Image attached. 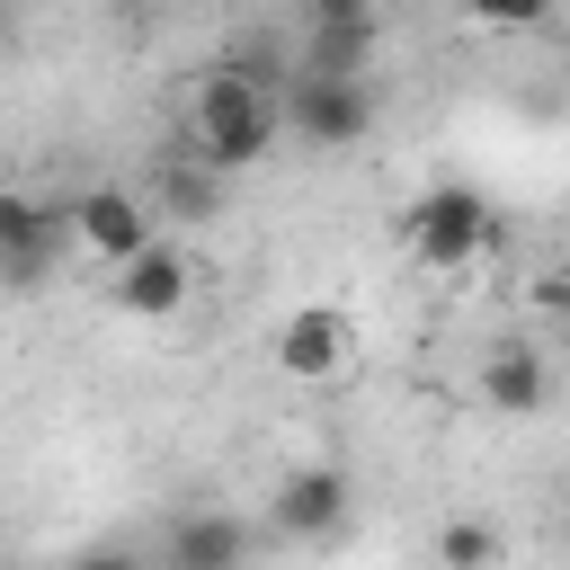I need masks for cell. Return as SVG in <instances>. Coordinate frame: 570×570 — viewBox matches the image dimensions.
Segmentation results:
<instances>
[{
  "instance_id": "obj_4",
  "label": "cell",
  "mask_w": 570,
  "mask_h": 570,
  "mask_svg": "<svg viewBox=\"0 0 570 570\" xmlns=\"http://www.w3.org/2000/svg\"><path fill=\"white\" fill-rule=\"evenodd\" d=\"M276 107H285V134L312 142V151H347V142L374 134V89L347 80V71H285Z\"/></svg>"
},
{
  "instance_id": "obj_9",
  "label": "cell",
  "mask_w": 570,
  "mask_h": 570,
  "mask_svg": "<svg viewBox=\"0 0 570 570\" xmlns=\"http://www.w3.org/2000/svg\"><path fill=\"white\" fill-rule=\"evenodd\" d=\"M71 240H80L89 258L125 267V258L151 240V205H142L134 187H80V196H71Z\"/></svg>"
},
{
  "instance_id": "obj_2",
  "label": "cell",
  "mask_w": 570,
  "mask_h": 570,
  "mask_svg": "<svg viewBox=\"0 0 570 570\" xmlns=\"http://www.w3.org/2000/svg\"><path fill=\"white\" fill-rule=\"evenodd\" d=\"M410 258L419 267H436V276H454V267H472L490 240H499V214H490V196L472 187V178H436L419 205H410Z\"/></svg>"
},
{
  "instance_id": "obj_19",
  "label": "cell",
  "mask_w": 570,
  "mask_h": 570,
  "mask_svg": "<svg viewBox=\"0 0 570 570\" xmlns=\"http://www.w3.org/2000/svg\"><path fill=\"white\" fill-rule=\"evenodd\" d=\"M561 9H570V0H561Z\"/></svg>"
},
{
  "instance_id": "obj_11",
  "label": "cell",
  "mask_w": 570,
  "mask_h": 570,
  "mask_svg": "<svg viewBox=\"0 0 570 570\" xmlns=\"http://www.w3.org/2000/svg\"><path fill=\"white\" fill-rule=\"evenodd\" d=\"M374 45H383L374 9H365V18H321V27H312V45H303V71H347V80H365Z\"/></svg>"
},
{
  "instance_id": "obj_7",
  "label": "cell",
  "mask_w": 570,
  "mask_h": 570,
  "mask_svg": "<svg viewBox=\"0 0 570 570\" xmlns=\"http://www.w3.org/2000/svg\"><path fill=\"white\" fill-rule=\"evenodd\" d=\"M187 285H196V267H187V249L178 240H142L125 267H116V285H107V303L116 312H134V321H169L178 303H187Z\"/></svg>"
},
{
  "instance_id": "obj_6",
  "label": "cell",
  "mask_w": 570,
  "mask_h": 570,
  "mask_svg": "<svg viewBox=\"0 0 570 570\" xmlns=\"http://www.w3.org/2000/svg\"><path fill=\"white\" fill-rule=\"evenodd\" d=\"M347 356H356V321L338 303H294L276 321V365L294 383H330V374H347Z\"/></svg>"
},
{
  "instance_id": "obj_5",
  "label": "cell",
  "mask_w": 570,
  "mask_h": 570,
  "mask_svg": "<svg viewBox=\"0 0 570 570\" xmlns=\"http://www.w3.org/2000/svg\"><path fill=\"white\" fill-rule=\"evenodd\" d=\"M347 508H356L347 463H294V472L276 481V499H267V525H276L285 543H330V534L347 525Z\"/></svg>"
},
{
  "instance_id": "obj_13",
  "label": "cell",
  "mask_w": 570,
  "mask_h": 570,
  "mask_svg": "<svg viewBox=\"0 0 570 570\" xmlns=\"http://www.w3.org/2000/svg\"><path fill=\"white\" fill-rule=\"evenodd\" d=\"M499 525L490 517H445V534H436V570H499Z\"/></svg>"
},
{
  "instance_id": "obj_1",
  "label": "cell",
  "mask_w": 570,
  "mask_h": 570,
  "mask_svg": "<svg viewBox=\"0 0 570 570\" xmlns=\"http://www.w3.org/2000/svg\"><path fill=\"white\" fill-rule=\"evenodd\" d=\"M276 134H285L276 89H267V80H249V71L223 53V62L196 80V98H187V151H196L205 169L240 178V169H258V160L276 151Z\"/></svg>"
},
{
  "instance_id": "obj_3",
  "label": "cell",
  "mask_w": 570,
  "mask_h": 570,
  "mask_svg": "<svg viewBox=\"0 0 570 570\" xmlns=\"http://www.w3.org/2000/svg\"><path fill=\"white\" fill-rule=\"evenodd\" d=\"M62 249H71V196L0 187V294H45Z\"/></svg>"
},
{
  "instance_id": "obj_17",
  "label": "cell",
  "mask_w": 570,
  "mask_h": 570,
  "mask_svg": "<svg viewBox=\"0 0 570 570\" xmlns=\"http://www.w3.org/2000/svg\"><path fill=\"white\" fill-rule=\"evenodd\" d=\"M543 312L561 321V338H570V276H543Z\"/></svg>"
},
{
  "instance_id": "obj_12",
  "label": "cell",
  "mask_w": 570,
  "mask_h": 570,
  "mask_svg": "<svg viewBox=\"0 0 570 570\" xmlns=\"http://www.w3.org/2000/svg\"><path fill=\"white\" fill-rule=\"evenodd\" d=\"M160 205H169L178 223H214V214H223V169H205L196 151H187V160H169V178H160Z\"/></svg>"
},
{
  "instance_id": "obj_18",
  "label": "cell",
  "mask_w": 570,
  "mask_h": 570,
  "mask_svg": "<svg viewBox=\"0 0 570 570\" xmlns=\"http://www.w3.org/2000/svg\"><path fill=\"white\" fill-rule=\"evenodd\" d=\"M18 27H27V9H18V0H0V62L18 53Z\"/></svg>"
},
{
  "instance_id": "obj_14",
  "label": "cell",
  "mask_w": 570,
  "mask_h": 570,
  "mask_svg": "<svg viewBox=\"0 0 570 570\" xmlns=\"http://www.w3.org/2000/svg\"><path fill=\"white\" fill-rule=\"evenodd\" d=\"M561 0H463V18L472 27H499V36H525V27H543Z\"/></svg>"
},
{
  "instance_id": "obj_15",
  "label": "cell",
  "mask_w": 570,
  "mask_h": 570,
  "mask_svg": "<svg viewBox=\"0 0 570 570\" xmlns=\"http://www.w3.org/2000/svg\"><path fill=\"white\" fill-rule=\"evenodd\" d=\"M294 9H303V27H321V18H365L374 0H294Z\"/></svg>"
},
{
  "instance_id": "obj_10",
  "label": "cell",
  "mask_w": 570,
  "mask_h": 570,
  "mask_svg": "<svg viewBox=\"0 0 570 570\" xmlns=\"http://www.w3.org/2000/svg\"><path fill=\"white\" fill-rule=\"evenodd\" d=\"M481 401H490L499 419H534V410L552 401V365H543V347L499 338V347H490V365H481Z\"/></svg>"
},
{
  "instance_id": "obj_16",
  "label": "cell",
  "mask_w": 570,
  "mask_h": 570,
  "mask_svg": "<svg viewBox=\"0 0 570 570\" xmlns=\"http://www.w3.org/2000/svg\"><path fill=\"white\" fill-rule=\"evenodd\" d=\"M71 570H142V552H125V543H98V552H80Z\"/></svg>"
},
{
  "instance_id": "obj_8",
  "label": "cell",
  "mask_w": 570,
  "mask_h": 570,
  "mask_svg": "<svg viewBox=\"0 0 570 570\" xmlns=\"http://www.w3.org/2000/svg\"><path fill=\"white\" fill-rule=\"evenodd\" d=\"M151 570H249V525L232 508H178Z\"/></svg>"
}]
</instances>
